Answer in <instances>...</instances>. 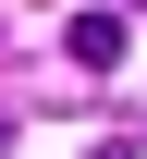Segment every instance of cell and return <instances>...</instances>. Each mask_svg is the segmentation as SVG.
I'll return each mask as SVG.
<instances>
[{
    "instance_id": "cell-1",
    "label": "cell",
    "mask_w": 147,
    "mask_h": 159,
    "mask_svg": "<svg viewBox=\"0 0 147 159\" xmlns=\"http://www.w3.org/2000/svg\"><path fill=\"white\" fill-rule=\"evenodd\" d=\"M62 49L86 61V74H110V61H123V12H74V25H62Z\"/></svg>"
},
{
    "instance_id": "cell-2",
    "label": "cell",
    "mask_w": 147,
    "mask_h": 159,
    "mask_svg": "<svg viewBox=\"0 0 147 159\" xmlns=\"http://www.w3.org/2000/svg\"><path fill=\"white\" fill-rule=\"evenodd\" d=\"M0 135H12V122H0Z\"/></svg>"
}]
</instances>
